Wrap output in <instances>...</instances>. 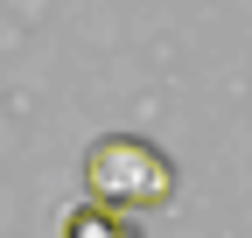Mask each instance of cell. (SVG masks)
<instances>
[{
	"label": "cell",
	"instance_id": "obj_1",
	"mask_svg": "<svg viewBox=\"0 0 252 238\" xmlns=\"http://www.w3.org/2000/svg\"><path fill=\"white\" fill-rule=\"evenodd\" d=\"M84 196L105 210H168L175 203V161L140 133H98L84 147Z\"/></svg>",
	"mask_w": 252,
	"mask_h": 238
},
{
	"label": "cell",
	"instance_id": "obj_2",
	"mask_svg": "<svg viewBox=\"0 0 252 238\" xmlns=\"http://www.w3.org/2000/svg\"><path fill=\"white\" fill-rule=\"evenodd\" d=\"M63 238H140L133 231V217L126 210H105V203H70V210H63Z\"/></svg>",
	"mask_w": 252,
	"mask_h": 238
}]
</instances>
